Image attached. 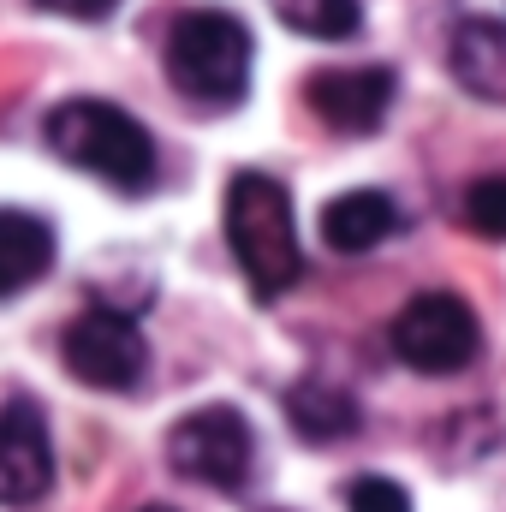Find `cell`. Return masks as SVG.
I'll return each mask as SVG.
<instances>
[{"mask_svg": "<svg viewBox=\"0 0 506 512\" xmlns=\"http://www.w3.org/2000/svg\"><path fill=\"white\" fill-rule=\"evenodd\" d=\"M227 245H233L262 304H274L286 286H298V274H304L298 215H292V197L274 173H233V185H227Z\"/></svg>", "mask_w": 506, "mask_h": 512, "instance_id": "6da1fadb", "label": "cell"}, {"mask_svg": "<svg viewBox=\"0 0 506 512\" xmlns=\"http://www.w3.org/2000/svg\"><path fill=\"white\" fill-rule=\"evenodd\" d=\"M42 137L60 161H72L78 173H96L102 185H114L126 197L149 191V179H155V137L114 102H96V96L60 102Z\"/></svg>", "mask_w": 506, "mask_h": 512, "instance_id": "7a4b0ae2", "label": "cell"}, {"mask_svg": "<svg viewBox=\"0 0 506 512\" xmlns=\"http://www.w3.org/2000/svg\"><path fill=\"white\" fill-rule=\"evenodd\" d=\"M167 78L185 102L233 108L251 84V30L233 12H185L167 30Z\"/></svg>", "mask_w": 506, "mask_h": 512, "instance_id": "3957f363", "label": "cell"}, {"mask_svg": "<svg viewBox=\"0 0 506 512\" xmlns=\"http://www.w3.org/2000/svg\"><path fill=\"white\" fill-rule=\"evenodd\" d=\"M387 340H393V358L405 370H417V376H459L477 358L483 328H477V310L459 292H417L393 316Z\"/></svg>", "mask_w": 506, "mask_h": 512, "instance_id": "277c9868", "label": "cell"}, {"mask_svg": "<svg viewBox=\"0 0 506 512\" xmlns=\"http://www.w3.org/2000/svg\"><path fill=\"white\" fill-rule=\"evenodd\" d=\"M167 465L203 489H221V495H239L251 483L256 465V435L251 423L233 411V405H203L191 417L173 423L167 435Z\"/></svg>", "mask_w": 506, "mask_h": 512, "instance_id": "5b68a950", "label": "cell"}, {"mask_svg": "<svg viewBox=\"0 0 506 512\" xmlns=\"http://www.w3.org/2000/svg\"><path fill=\"white\" fill-rule=\"evenodd\" d=\"M60 358H66V370L78 382L102 387V393H126L149 370V346H143L137 322L120 316V310H84L78 322H66Z\"/></svg>", "mask_w": 506, "mask_h": 512, "instance_id": "8992f818", "label": "cell"}, {"mask_svg": "<svg viewBox=\"0 0 506 512\" xmlns=\"http://www.w3.org/2000/svg\"><path fill=\"white\" fill-rule=\"evenodd\" d=\"M310 114L340 137H370L393 108V72L387 66H322L304 84Z\"/></svg>", "mask_w": 506, "mask_h": 512, "instance_id": "52a82bcc", "label": "cell"}, {"mask_svg": "<svg viewBox=\"0 0 506 512\" xmlns=\"http://www.w3.org/2000/svg\"><path fill=\"white\" fill-rule=\"evenodd\" d=\"M54 489V441L48 423L30 399L0 405V501L6 507H36Z\"/></svg>", "mask_w": 506, "mask_h": 512, "instance_id": "ba28073f", "label": "cell"}, {"mask_svg": "<svg viewBox=\"0 0 506 512\" xmlns=\"http://www.w3.org/2000/svg\"><path fill=\"white\" fill-rule=\"evenodd\" d=\"M447 66L459 78V90H471L477 102H501L506 108V24L501 18H465L447 42Z\"/></svg>", "mask_w": 506, "mask_h": 512, "instance_id": "9c48e42d", "label": "cell"}, {"mask_svg": "<svg viewBox=\"0 0 506 512\" xmlns=\"http://www.w3.org/2000/svg\"><path fill=\"white\" fill-rule=\"evenodd\" d=\"M393 233H399V209H393L387 191H346V197H334L322 209V239H328V251H340V256L376 251L381 239H393Z\"/></svg>", "mask_w": 506, "mask_h": 512, "instance_id": "30bf717a", "label": "cell"}, {"mask_svg": "<svg viewBox=\"0 0 506 512\" xmlns=\"http://www.w3.org/2000/svg\"><path fill=\"white\" fill-rule=\"evenodd\" d=\"M48 268H54V227L24 209H0V298L36 286Z\"/></svg>", "mask_w": 506, "mask_h": 512, "instance_id": "8fae6325", "label": "cell"}, {"mask_svg": "<svg viewBox=\"0 0 506 512\" xmlns=\"http://www.w3.org/2000/svg\"><path fill=\"white\" fill-rule=\"evenodd\" d=\"M286 417H292V429L304 435V441H346L352 429H358V399L346 393V387L334 382H298L286 393Z\"/></svg>", "mask_w": 506, "mask_h": 512, "instance_id": "7c38bea8", "label": "cell"}, {"mask_svg": "<svg viewBox=\"0 0 506 512\" xmlns=\"http://www.w3.org/2000/svg\"><path fill=\"white\" fill-rule=\"evenodd\" d=\"M274 6H280V18L298 36H316V42H346L364 24V6L358 0H274Z\"/></svg>", "mask_w": 506, "mask_h": 512, "instance_id": "4fadbf2b", "label": "cell"}, {"mask_svg": "<svg viewBox=\"0 0 506 512\" xmlns=\"http://www.w3.org/2000/svg\"><path fill=\"white\" fill-rule=\"evenodd\" d=\"M465 227L483 239H506V173H489L465 191Z\"/></svg>", "mask_w": 506, "mask_h": 512, "instance_id": "5bb4252c", "label": "cell"}, {"mask_svg": "<svg viewBox=\"0 0 506 512\" xmlns=\"http://www.w3.org/2000/svg\"><path fill=\"white\" fill-rule=\"evenodd\" d=\"M346 512H411V495H405L393 477L364 471V477H352V489H346Z\"/></svg>", "mask_w": 506, "mask_h": 512, "instance_id": "9a60e30c", "label": "cell"}, {"mask_svg": "<svg viewBox=\"0 0 506 512\" xmlns=\"http://www.w3.org/2000/svg\"><path fill=\"white\" fill-rule=\"evenodd\" d=\"M42 12H60V18H78V24H96V18H108L120 0H36Z\"/></svg>", "mask_w": 506, "mask_h": 512, "instance_id": "2e32d148", "label": "cell"}, {"mask_svg": "<svg viewBox=\"0 0 506 512\" xmlns=\"http://www.w3.org/2000/svg\"><path fill=\"white\" fill-rule=\"evenodd\" d=\"M143 512H179V507H143Z\"/></svg>", "mask_w": 506, "mask_h": 512, "instance_id": "e0dca14e", "label": "cell"}]
</instances>
